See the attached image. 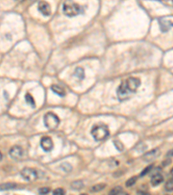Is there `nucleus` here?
Here are the masks:
<instances>
[{
	"label": "nucleus",
	"mask_w": 173,
	"mask_h": 195,
	"mask_svg": "<svg viewBox=\"0 0 173 195\" xmlns=\"http://www.w3.org/2000/svg\"><path fill=\"white\" fill-rule=\"evenodd\" d=\"M140 85V80L136 77H129L119 86L117 95L120 101H126L137 91Z\"/></svg>",
	"instance_id": "obj_1"
},
{
	"label": "nucleus",
	"mask_w": 173,
	"mask_h": 195,
	"mask_svg": "<svg viewBox=\"0 0 173 195\" xmlns=\"http://www.w3.org/2000/svg\"><path fill=\"white\" fill-rule=\"evenodd\" d=\"M92 136L97 141H103L109 135V129L106 125H96L94 126L91 130Z\"/></svg>",
	"instance_id": "obj_2"
},
{
	"label": "nucleus",
	"mask_w": 173,
	"mask_h": 195,
	"mask_svg": "<svg viewBox=\"0 0 173 195\" xmlns=\"http://www.w3.org/2000/svg\"><path fill=\"white\" fill-rule=\"evenodd\" d=\"M63 12L68 17H74L77 16L81 12V6L72 1H67L65 2L63 5Z\"/></svg>",
	"instance_id": "obj_3"
},
{
	"label": "nucleus",
	"mask_w": 173,
	"mask_h": 195,
	"mask_svg": "<svg viewBox=\"0 0 173 195\" xmlns=\"http://www.w3.org/2000/svg\"><path fill=\"white\" fill-rule=\"evenodd\" d=\"M44 124L49 129H55L60 124V119L54 113L49 112L44 115Z\"/></svg>",
	"instance_id": "obj_4"
},
{
	"label": "nucleus",
	"mask_w": 173,
	"mask_h": 195,
	"mask_svg": "<svg viewBox=\"0 0 173 195\" xmlns=\"http://www.w3.org/2000/svg\"><path fill=\"white\" fill-rule=\"evenodd\" d=\"M21 175L28 181H34L39 178V172L34 168L25 167L21 171Z\"/></svg>",
	"instance_id": "obj_5"
},
{
	"label": "nucleus",
	"mask_w": 173,
	"mask_h": 195,
	"mask_svg": "<svg viewBox=\"0 0 173 195\" xmlns=\"http://www.w3.org/2000/svg\"><path fill=\"white\" fill-rule=\"evenodd\" d=\"M9 154L12 159L19 161L23 158L24 151L20 146H13L9 151Z\"/></svg>",
	"instance_id": "obj_6"
},
{
	"label": "nucleus",
	"mask_w": 173,
	"mask_h": 195,
	"mask_svg": "<svg viewBox=\"0 0 173 195\" xmlns=\"http://www.w3.org/2000/svg\"><path fill=\"white\" fill-rule=\"evenodd\" d=\"M159 155H160V150L158 148H154L153 150L149 151L148 153L144 154L143 160L146 162H150V161H153L154 160H156Z\"/></svg>",
	"instance_id": "obj_7"
},
{
	"label": "nucleus",
	"mask_w": 173,
	"mask_h": 195,
	"mask_svg": "<svg viewBox=\"0 0 173 195\" xmlns=\"http://www.w3.org/2000/svg\"><path fill=\"white\" fill-rule=\"evenodd\" d=\"M41 147L46 152L51 151L53 147H54V144H53V141H52L50 137H48V136L42 137L41 140Z\"/></svg>",
	"instance_id": "obj_8"
},
{
	"label": "nucleus",
	"mask_w": 173,
	"mask_h": 195,
	"mask_svg": "<svg viewBox=\"0 0 173 195\" xmlns=\"http://www.w3.org/2000/svg\"><path fill=\"white\" fill-rule=\"evenodd\" d=\"M38 10H40L42 15L44 16H50L51 14V8L49 3L45 1H42L38 4Z\"/></svg>",
	"instance_id": "obj_9"
},
{
	"label": "nucleus",
	"mask_w": 173,
	"mask_h": 195,
	"mask_svg": "<svg viewBox=\"0 0 173 195\" xmlns=\"http://www.w3.org/2000/svg\"><path fill=\"white\" fill-rule=\"evenodd\" d=\"M164 177L163 175H161L160 174H156L152 177L151 179V183L153 186H156V185H158L159 184H161L163 182Z\"/></svg>",
	"instance_id": "obj_10"
},
{
	"label": "nucleus",
	"mask_w": 173,
	"mask_h": 195,
	"mask_svg": "<svg viewBox=\"0 0 173 195\" xmlns=\"http://www.w3.org/2000/svg\"><path fill=\"white\" fill-rule=\"evenodd\" d=\"M51 89L53 90V92L55 93L56 95H60V96H64L66 95L65 93V90L60 87V86H57V85H52L51 86Z\"/></svg>",
	"instance_id": "obj_11"
},
{
	"label": "nucleus",
	"mask_w": 173,
	"mask_h": 195,
	"mask_svg": "<svg viewBox=\"0 0 173 195\" xmlns=\"http://www.w3.org/2000/svg\"><path fill=\"white\" fill-rule=\"evenodd\" d=\"M74 75L77 76V78L82 80L84 78V76H85V73H84V70L82 68H77L75 70V72H74Z\"/></svg>",
	"instance_id": "obj_12"
},
{
	"label": "nucleus",
	"mask_w": 173,
	"mask_h": 195,
	"mask_svg": "<svg viewBox=\"0 0 173 195\" xmlns=\"http://www.w3.org/2000/svg\"><path fill=\"white\" fill-rule=\"evenodd\" d=\"M25 100H26V103H28L29 105L32 106L33 108L35 107V100H34L33 96L31 95V94H26V95H25Z\"/></svg>",
	"instance_id": "obj_13"
},
{
	"label": "nucleus",
	"mask_w": 173,
	"mask_h": 195,
	"mask_svg": "<svg viewBox=\"0 0 173 195\" xmlns=\"http://www.w3.org/2000/svg\"><path fill=\"white\" fill-rule=\"evenodd\" d=\"M105 186H106L105 184H98V185H93V186H92L91 192H93V193L100 192V191H101L105 188Z\"/></svg>",
	"instance_id": "obj_14"
},
{
	"label": "nucleus",
	"mask_w": 173,
	"mask_h": 195,
	"mask_svg": "<svg viewBox=\"0 0 173 195\" xmlns=\"http://www.w3.org/2000/svg\"><path fill=\"white\" fill-rule=\"evenodd\" d=\"M164 188L167 192H172L173 191V179L169 180L164 185Z\"/></svg>",
	"instance_id": "obj_15"
},
{
	"label": "nucleus",
	"mask_w": 173,
	"mask_h": 195,
	"mask_svg": "<svg viewBox=\"0 0 173 195\" xmlns=\"http://www.w3.org/2000/svg\"><path fill=\"white\" fill-rule=\"evenodd\" d=\"M71 186L72 188L78 190V189H81V188L83 187V183H82V181H81V180H76V181H74L72 183Z\"/></svg>",
	"instance_id": "obj_16"
},
{
	"label": "nucleus",
	"mask_w": 173,
	"mask_h": 195,
	"mask_svg": "<svg viewBox=\"0 0 173 195\" xmlns=\"http://www.w3.org/2000/svg\"><path fill=\"white\" fill-rule=\"evenodd\" d=\"M17 186L16 184H4V185H0V190H6V189H12L15 188Z\"/></svg>",
	"instance_id": "obj_17"
},
{
	"label": "nucleus",
	"mask_w": 173,
	"mask_h": 195,
	"mask_svg": "<svg viewBox=\"0 0 173 195\" xmlns=\"http://www.w3.org/2000/svg\"><path fill=\"white\" fill-rule=\"evenodd\" d=\"M121 193H123V190L120 186H117L110 191V194H120Z\"/></svg>",
	"instance_id": "obj_18"
},
{
	"label": "nucleus",
	"mask_w": 173,
	"mask_h": 195,
	"mask_svg": "<svg viewBox=\"0 0 173 195\" xmlns=\"http://www.w3.org/2000/svg\"><path fill=\"white\" fill-rule=\"evenodd\" d=\"M61 168L64 172H70L72 169L71 165L69 163H63L61 165Z\"/></svg>",
	"instance_id": "obj_19"
},
{
	"label": "nucleus",
	"mask_w": 173,
	"mask_h": 195,
	"mask_svg": "<svg viewBox=\"0 0 173 195\" xmlns=\"http://www.w3.org/2000/svg\"><path fill=\"white\" fill-rule=\"evenodd\" d=\"M113 143H114V146L116 147V148H117L118 150H120V151H122L123 149H124V146H123V144L121 143L120 141L116 140V141H113Z\"/></svg>",
	"instance_id": "obj_20"
},
{
	"label": "nucleus",
	"mask_w": 173,
	"mask_h": 195,
	"mask_svg": "<svg viewBox=\"0 0 173 195\" xmlns=\"http://www.w3.org/2000/svg\"><path fill=\"white\" fill-rule=\"evenodd\" d=\"M136 180H137V178L136 177H132L131 179H129L127 181H126V186H132L135 183H136Z\"/></svg>",
	"instance_id": "obj_21"
},
{
	"label": "nucleus",
	"mask_w": 173,
	"mask_h": 195,
	"mask_svg": "<svg viewBox=\"0 0 173 195\" xmlns=\"http://www.w3.org/2000/svg\"><path fill=\"white\" fill-rule=\"evenodd\" d=\"M152 168H153V166H147L144 171H142L141 172V176H145V175L146 174H148L151 170H152Z\"/></svg>",
	"instance_id": "obj_22"
},
{
	"label": "nucleus",
	"mask_w": 173,
	"mask_h": 195,
	"mask_svg": "<svg viewBox=\"0 0 173 195\" xmlns=\"http://www.w3.org/2000/svg\"><path fill=\"white\" fill-rule=\"evenodd\" d=\"M39 194H48L49 192H50V189L48 188V187H42V188H40L39 189Z\"/></svg>",
	"instance_id": "obj_23"
},
{
	"label": "nucleus",
	"mask_w": 173,
	"mask_h": 195,
	"mask_svg": "<svg viewBox=\"0 0 173 195\" xmlns=\"http://www.w3.org/2000/svg\"><path fill=\"white\" fill-rule=\"evenodd\" d=\"M65 194V191L61 188H58V189H55L54 191V194H59V195H62Z\"/></svg>",
	"instance_id": "obj_24"
},
{
	"label": "nucleus",
	"mask_w": 173,
	"mask_h": 195,
	"mask_svg": "<svg viewBox=\"0 0 173 195\" xmlns=\"http://www.w3.org/2000/svg\"><path fill=\"white\" fill-rule=\"evenodd\" d=\"M2 158H3V154L0 152V161H1V160H2Z\"/></svg>",
	"instance_id": "obj_25"
},
{
	"label": "nucleus",
	"mask_w": 173,
	"mask_h": 195,
	"mask_svg": "<svg viewBox=\"0 0 173 195\" xmlns=\"http://www.w3.org/2000/svg\"><path fill=\"white\" fill-rule=\"evenodd\" d=\"M171 174H172V176H173V167H172V169L171 170Z\"/></svg>",
	"instance_id": "obj_26"
},
{
	"label": "nucleus",
	"mask_w": 173,
	"mask_h": 195,
	"mask_svg": "<svg viewBox=\"0 0 173 195\" xmlns=\"http://www.w3.org/2000/svg\"><path fill=\"white\" fill-rule=\"evenodd\" d=\"M15 1H18V2H22V1H24V0H15Z\"/></svg>",
	"instance_id": "obj_27"
}]
</instances>
